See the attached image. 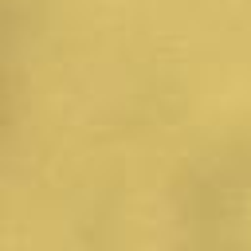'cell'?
Listing matches in <instances>:
<instances>
[{"instance_id":"cell-1","label":"cell","mask_w":251,"mask_h":251,"mask_svg":"<svg viewBox=\"0 0 251 251\" xmlns=\"http://www.w3.org/2000/svg\"><path fill=\"white\" fill-rule=\"evenodd\" d=\"M196 224L212 227V239L251 243V165H235L227 169L224 180L220 176L212 180L208 212Z\"/></svg>"}]
</instances>
